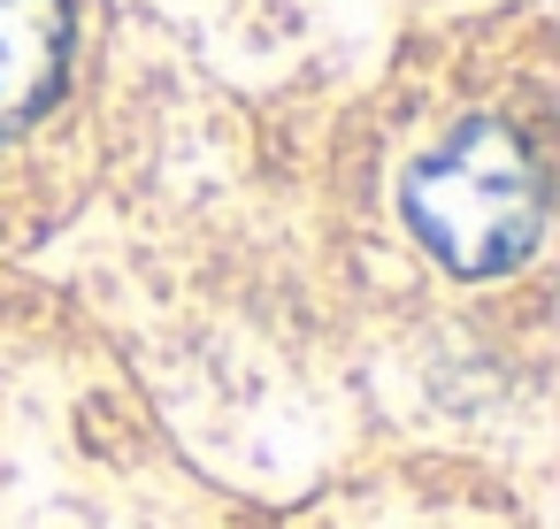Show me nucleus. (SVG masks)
Here are the masks:
<instances>
[{"label": "nucleus", "mask_w": 560, "mask_h": 529, "mask_svg": "<svg viewBox=\"0 0 560 529\" xmlns=\"http://www.w3.org/2000/svg\"><path fill=\"white\" fill-rule=\"evenodd\" d=\"M407 223L453 277L514 269L545 231V177L514 124H460L407 177Z\"/></svg>", "instance_id": "nucleus-1"}, {"label": "nucleus", "mask_w": 560, "mask_h": 529, "mask_svg": "<svg viewBox=\"0 0 560 529\" xmlns=\"http://www.w3.org/2000/svg\"><path fill=\"white\" fill-rule=\"evenodd\" d=\"M70 70V9L62 0H0V139L24 131Z\"/></svg>", "instance_id": "nucleus-2"}]
</instances>
